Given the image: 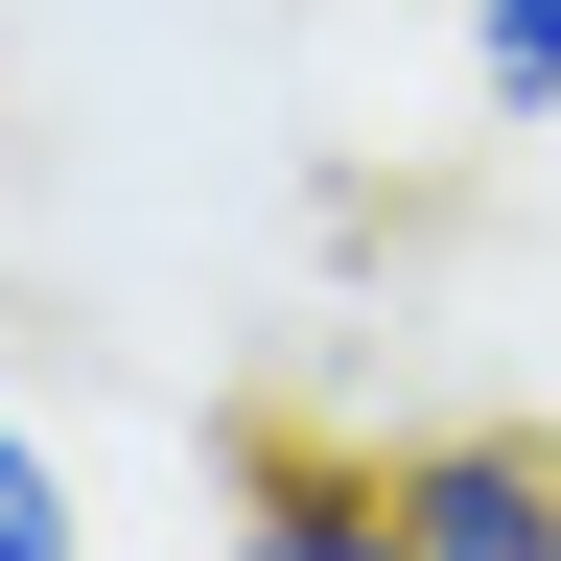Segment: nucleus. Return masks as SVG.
I'll return each instance as SVG.
<instances>
[{
  "label": "nucleus",
  "mask_w": 561,
  "mask_h": 561,
  "mask_svg": "<svg viewBox=\"0 0 561 561\" xmlns=\"http://www.w3.org/2000/svg\"><path fill=\"white\" fill-rule=\"evenodd\" d=\"M445 70L491 117H561V0H445Z\"/></svg>",
  "instance_id": "f03ea898"
},
{
  "label": "nucleus",
  "mask_w": 561,
  "mask_h": 561,
  "mask_svg": "<svg viewBox=\"0 0 561 561\" xmlns=\"http://www.w3.org/2000/svg\"><path fill=\"white\" fill-rule=\"evenodd\" d=\"M0 561H94V491H70L47 421H0Z\"/></svg>",
  "instance_id": "7ed1b4c3"
},
{
  "label": "nucleus",
  "mask_w": 561,
  "mask_h": 561,
  "mask_svg": "<svg viewBox=\"0 0 561 561\" xmlns=\"http://www.w3.org/2000/svg\"><path fill=\"white\" fill-rule=\"evenodd\" d=\"M210 561H445V538H421L398 445H257L234 515H210Z\"/></svg>",
  "instance_id": "f257e3e1"
}]
</instances>
